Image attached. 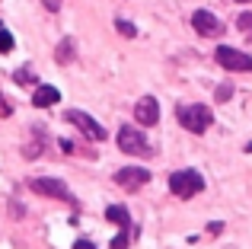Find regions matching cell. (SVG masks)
I'll use <instances>...</instances> for the list:
<instances>
[{"instance_id":"1","label":"cell","mask_w":252,"mask_h":249,"mask_svg":"<svg viewBox=\"0 0 252 249\" xmlns=\"http://www.w3.org/2000/svg\"><path fill=\"white\" fill-rule=\"evenodd\" d=\"M176 119H179V124H182L185 131H191V134H204V131L211 128V122H214V115H211L208 106L195 102V106H179Z\"/></svg>"},{"instance_id":"2","label":"cell","mask_w":252,"mask_h":249,"mask_svg":"<svg viewBox=\"0 0 252 249\" xmlns=\"http://www.w3.org/2000/svg\"><path fill=\"white\" fill-rule=\"evenodd\" d=\"M169 192L176 198H195L198 192H204V176L198 169H179L169 176Z\"/></svg>"},{"instance_id":"3","label":"cell","mask_w":252,"mask_h":249,"mask_svg":"<svg viewBox=\"0 0 252 249\" xmlns=\"http://www.w3.org/2000/svg\"><path fill=\"white\" fill-rule=\"evenodd\" d=\"M214 58L223 70H233V74H249L252 70V58L240 48H230V45H220V48L214 51Z\"/></svg>"},{"instance_id":"4","label":"cell","mask_w":252,"mask_h":249,"mask_svg":"<svg viewBox=\"0 0 252 249\" xmlns=\"http://www.w3.org/2000/svg\"><path fill=\"white\" fill-rule=\"evenodd\" d=\"M29 188L38 195H45V198H58V201H67V205H74V195H70V188L64 186L61 179H51V176H35V179H29Z\"/></svg>"},{"instance_id":"5","label":"cell","mask_w":252,"mask_h":249,"mask_svg":"<svg viewBox=\"0 0 252 249\" xmlns=\"http://www.w3.org/2000/svg\"><path fill=\"white\" fill-rule=\"evenodd\" d=\"M118 147H122L125 154H131V156H150L154 154V147L147 144V137H144L137 128H131V124H125V128L118 131Z\"/></svg>"},{"instance_id":"6","label":"cell","mask_w":252,"mask_h":249,"mask_svg":"<svg viewBox=\"0 0 252 249\" xmlns=\"http://www.w3.org/2000/svg\"><path fill=\"white\" fill-rule=\"evenodd\" d=\"M67 122L74 124V128H80V134L86 137V141H105V128L93 119V115L80 112V109H70V112H67Z\"/></svg>"},{"instance_id":"7","label":"cell","mask_w":252,"mask_h":249,"mask_svg":"<svg viewBox=\"0 0 252 249\" xmlns=\"http://www.w3.org/2000/svg\"><path fill=\"white\" fill-rule=\"evenodd\" d=\"M115 182L122 188H128V192H134V188H141V186H147V182H150V169H144V166H125V169H118V173H115Z\"/></svg>"},{"instance_id":"8","label":"cell","mask_w":252,"mask_h":249,"mask_svg":"<svg viewBox=\"0 0 252 249\" xmlns=\"http://www.w3.org/2000/svg\"><path fill=\"white\" fill-rule=\"evenodd\" d=\"M134 122L144 124V128H150V124L160 122V102L154 99V96H141L134 106Z\"/></svg>"},{"instance_id":"9","label":"cell","mask_w":252,"mask_h":249,"mask_svg":"<svg viewBox=\"0 0 252 249\" xmlns=\"http://www.w3.org/2000/svg\"><path fill=\"white\" fill-rule=\"evenodd\" d=\"M191 26H195L198 35H211V38L223 32V23L214 16V13H208V10H195L191 13Z\"/></svg>"},{"instance_id":"10","label":"cell","mask_w":252,"mask_h":249,"mask_svg":"<svg viewBox=\"0 0 252 249\" xmlns=\"http://www.w3.org/2000/svg\"><path fill=\"white\" fill-rule=\"evenodd\" d=\"M61 99V93H58L55 87H35V93H32V106L35 109H48V106H55V102Z\"/></svg>"},{"instance_id":"11","label":"cell","mask_w":252,"mask_h":249,"mask_svg":"<svg viewBox=\"0 0 252 249\" xmlns=\"http://www.w3.org/2000/svg\"><path fill=\"white\" fill-rule=\"evenodd\" d=\"M105 220H112V224H118V227H131V214L125 211L122 205H109L105 208Z\"/></svg>"},{"instance_id":"12","label":"cell","mask_w":252,"mask_h":249,"mask_svg":"<svg viewBox=\"0 0 252 249\" xmlns=\"http://www.w3.org/2000/svg\"><path fill=\"white\" fill-rule=\"evenodd\" d=\"M55 58H58V64H70L74 61V38H64V42L58 45Z\"/></svg>"},{"instance_id":"13","label":"cell","mask_w":252,"mask_h":249,"mask_svg":"<svg viewBox=\"0 0 252 249\" xmlns=\"http://www.w3.org/2000/svg\"><path fill=\"white\" fill-rule=\"evenodd\" d=\"M13 80H16L19 87H29V83H35V70L32 67H19L16 74H13Z\"/></svg>"},{"instance_id":"14","label":"cell","mask_w":252,"mask_h":249,"mask_svg":"<svg viewBox=\"0 0 252 249\" xmlns=\"http://www.w3.org/2000/svg\"><path fill=\"white\" fill-rule=\"evenodd\" d=\"M128 243H131V227H122V233L112 240V249H128Z\"/></svg>"},{"instance_id":"15","label":"cell","mask_w":252,"mask_h":249,"mask_svg":"<svg viewBox=\"0 0 252 249\" xmlns=\"http://www.w3.org/2000/svg\"><path fill=\"white\" fill-rule=\"evenodd\" d=\"M115 29L122 32L125 38H134L137 35V29H134V23H128V19H115Z\"/></svg>"},{"instance_id":"16","label":"cell","mask_w":252,"mask_h":249,"mask_svg":"<svg viewBox=\"0 0 252 249\" xmlns=\"http://www.w3.org/2000/svg\"><path fill=\"white\" fill-rule=\"evenodd\" d=\"M10 51H13V35L0 26V55H10Z\"/></svg>"},{"instance_id":"17","label":"cell","mask_w":252,"mask_h":249,"mask_svg":"<svg viewBox=\"0 0 252 249\" xmlns=\"http://www.w3.org/2000/svg\"><path fill=\"white\" fill-rule=\"evenodd\" d=\"M217 102H227L230 99V96H233V87H230V83H223V87H217Z\"/></svg>"},{"instance_id":"18","label":"cell","mask_w":252,"mask_h":249,"mask_svg":"<svg viewBox=\"0 0 252 249\" xmlns=\"http://www.w3.org/2000/svg\"><path fill=\"white\" fill-rule=\"evenodd\" d=\"M0 115H3V119H6V115H13V102L6 99V96H0Z\"/></svg>"},{"instance_id":"19","label":"cell","mask_w":252,"mask_h":249,"mask_svg":"<svg viewBox=\"0 0 252 249\" xmlns=\"http://www.w3.org/2000/svg\"><path fill=\"white\" fill-rule=\"evenodd\" d=\"M61 3H64V0H42V6H45V10H51V13L61 10Z\"/></svg>"},{"instance_id":"20","label":"cell","mask_w":252,"mask_h":249,"mask_svg":"<svg viewBox=\"0 0 252 249\" xmlns=\"http://www.w3.org/2000/svg\"><path fill=\"white\" fill-rule=\"evenodd\" d=\"M23 154H26V156H38V154H42V144H32V147H23Z\"/></svg>"},{"instance_id":"21","label":"cell","mask_w":252,"mask_h":249,"mask_svg":"<svg viewBox=\"0 0 252 249\" xmlns=\"http://www.w3.org/2000/svg\"><path fill=\"white\" fill-rule=\"evenodd\" d=\"M240 29H252V13H243L240 16Z\"/></svg>"},{"instance_id":"22","label":"cell","mask_w":252,"mask_h":249,"mask_svg":"<svg viewBox=\"0 0 252 249\" xmlns=\"http://www.w3.org/2000/svg\"><path fill=\"white\" fill-rule=\"evenodd\" d=\"M74 249H96V243H90V240H77Z\"/></svg>"},{"instance_id":"23","label":"cell","mask_w":252,"mask_h":249,"mask_svg":"<svg viewBox=\"0 0 252 249\" xmlns=\"http://www.w3.org/2000/svg\"><path fill=\"white\" fill-rule=\"evenodd\" d=\"M240 3H249V0H240Z\"/></svg>"}]
</instances>
